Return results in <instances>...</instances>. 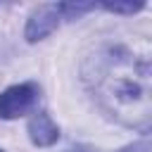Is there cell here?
<instances>
[{
    "label": "cell",
    "mask_w": 152,
    "mask_h": 152,
    "mask_svg": "<svg viewBox=\"0 0 152 152\" xmlns=\"http://www.w3.org/2000/svg\"><path fill=\"white\" fill-rule=\"evenodd\" d=\"M66 152H93V150H90L88 145H76V147H69Z\"/></svg>",
    "instance_id": "ba28073f"
},
{
    "label": "cell",
    "mask_w": 152,
    "mask_h": 152,
    "mask_svg": "<svg viewBox=\"0 0 152 152\" xmlns=\"http://www.w3.org/2000/svg\"><path fill=\"white\" fill-rule=\"evenodd\" d=\"M38 102L36 83H17L0 93V119H19L28 114Z\"/></svg>",
    "instance_id": "7a4b0ae2"
},
{
    "label": "cell",
    "mask_w": 152,
    "mask_h": 152,
    "mask_svg": "<svg viewBox=\"0 0 152 152\" xmlns=\"http://www.w3.org/2000/svg\"><path fill=\"white\" fill-rule=\"evenodd\" d=\"M95 7H97L95 2H88V5L86 2H62V5H57V12L64 19H76V17H81V14H86Z\"/></svg>",
    "instance_id": "5b68a950"
},
{
    "label": "cell",
    "mask_w": 152,
    "mask_h": 152,
    "mask_svg": "<svg viewBox=\"0 0 152 152\" xmlns=\"http://www.w3.org/2000/svg\"><path fill=\"white\" fill-rule=\"evenodd\" d=\"M28 138L38 147H50L59 138V126L50 119L48 112H36L28 121Z\"/></svg>",
    "instance_id": "277c9868"
},
{
    "label": "cell",
    "mask_w": 152,
    "mask_h": 152,
    "mask_svg": "<svg viewBox=\"0 0 152 152\" xmlns=\"http://www.w3.org/2000/svg\"><path fill=\"white\" fill-rule=\"evenodd\" d=\"M59 12H57V5H40L31 12L28 21H26V40L28 43H38L43 40L45 36H50L57 26H59Z\"/></svg>",
    "instance_id": "3957f363"
},
{
    "label": "cell",
    "mask_w": 152,
    "mask_h": 152,
    "mask_svg": "<svg viewBox=\"0 0 152 152\" xmlns=\"http://www.w3.org/2000/svg\"><path fill=\"white\" fill-rule=\"evenodd\" d=\"M97 7H102V10H107V12H114V14H135V12H140L145 5L142 2H104V5H97Z\"/></svg>",
    "instance_id": "8992f818"
},
{
    "label": "cell",
    "mask_w": 152,
    "mask_h": 152,
    "mask_svg": "<svg viewBox=\"0 0 152 152\" xmlns=\"http://www.w3.org/2000/svg\"><path fill=\"white\" fill-rule=\"evenodd\" d=\"M0 152H2V150H0Z\"/></svg>",
    "instance_id": "9c48e42d"
},
{
    "label": "cell",
    "mask_w": 152,
    "mask_h": 152,
    "mask_svg": "<svg viewBox=\"0 0 152 152\" xmlns=\"http://www.w3.org/2000/svg\"><path fill=\"white\" fill-rule=\"evenodd\" d=\"M86 81L95 100L124 126L147 128L152 119V69L147 55L124 45L97 50L86 64Z\"/></svg>",
    "instance_id": "6da1fadb"
},
{
    "label": "cell",
    "mask_w": 152,
    "mask_h": 152,
    "mask_svg": "<svg viewBox=\"0 0 152 152\" xmlns=\"http://www.w3.org/2000/svg\"><path fill=\"white\" fill-rule=\"evenodd\" d=\"M116 152H147V145L145 142H133V145H126V147H121Z\"/></svg>",
    "instance_id": "52a82bcc"
}]
</instances>
